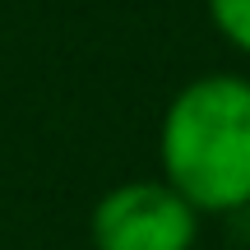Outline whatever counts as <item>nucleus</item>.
<instances>
[{"instance_id": "1", "label": "nucleus", "mask_w": 250, "mask_h": 250, "mask_svg": "<svg viewBox=\"0 0 250 250\" xmlns=\"http://www.w3.org/2000/svg\"><path fill=\"white\" fill-rule=\"evenodd\" d=\"M162 181L199 218L250 208V79L213 70L181 83L158 121Z\"/></svg>"}, {"instance_id": "3", "label": "nucleus", "mask_w": 250, "mask_h": 250, "mask_svg": "<svg viewBox=\"0 0 250 250\" xmlns=\"http://www.w3.org/2000/svg\"><path fill=\"white\" fill-rule=\"evenodd\" d=\"M208 23L232 51L250 56V0H204Z\"/></svg>"}, {"instance_id": "2", "label": "nucleus", "mask_w": 250, "mask_h": 250, "mask_svg": "<svg viewBox=\"0 0 250 250\" xmlns=\"http://www.w3.org/2000/svg\"><path fill=\"white\" fill-rule=\"evenodd\" d=\"M93 250H195L199 213L167 186L153 181H121L98 195L88 213Z\"/></svg>"}]
</instances>
